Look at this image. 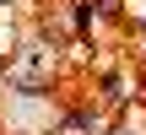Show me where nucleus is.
I'll use <instances>...</instances> for the list:
<instances>
[{
    "label": "nucleus",
    "instance_id": "2",
    "mask_svg": "<svg viewBox=\"0 0 146 135\" xmlns=\"http://www.w3.org/2000/svg\"><path fill=\"white\" fill-rule=\"evenodd\" d=\"M108 135H135V130H130V124H114V130H108Z\"/></svg>",
    "mask_w": 146,
    "mask_h": 135
},
{
    "label": "nucleus",
    "instance_id": "1",
    "mask_svg": "<svg viewBox=\"0 0 146 135\" xmlns=\"http://www.w3.org/2000/svg\"><path fill=\"white\" fill-rule=\"evenodd\" d=\"M92 27V0H76V32Z\"/></svg>",
    "mask_w": 146,
    "mask_h": 135
}]
</instances>
